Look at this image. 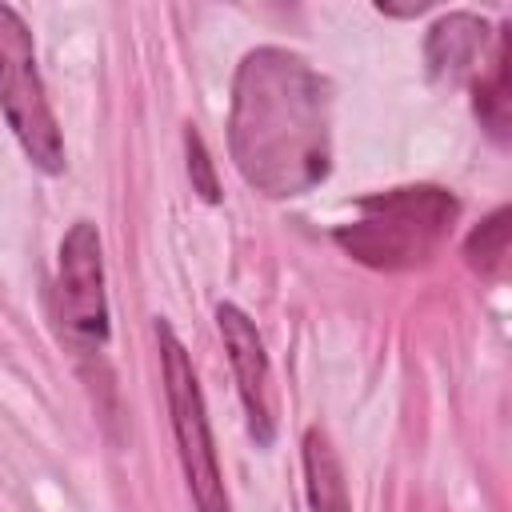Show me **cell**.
Here are the masks:
<instances>
[{"mask_svg":"<svg viewBox=\"0 0 512 512\" xmlns=\"http://www.w3.org/2000/svg\"><path fill=\"white\" fill-rule=\"evenodd\" d=\"M228 152L272 200L312 192L332 164V84L288 48H252L232 76Z\"/></svg>","mask_w":512,"mask_h":512,"instance_id":"1","label":"cell"},{"mask_svg":"<svg viewBox=\"0 0 512 512\" xmlns=\"http://www.w3.org/2000/svg\"><path fill=\"white\" fill-rule=\"evenodd\" d=\"M456 196L436 184H408L392 192L364 196L356 204V220L340 224L336 244L380 272H400L432 260L440 240L456 220Z\"/></svg>","mask_w":512,"mask_h":512,"instance_id":"2","label":"cell"},{"mask_svg":"<svg viewBox=\"0 0 512 512\" xmlns=\"http://www.w3.org/2000/svg\"><path fill=\"white\" fill-rule=\"evenodd\" d=\"M156 344H160V372H164V400H168V416H172V436H176V452H180V468H184L192 504H196V512H232L192 356L168 320H156Z\"/></svg>","mask_w":512,"mask_h":512,"instance_id":"3","label":"cell"},{"mask_svg":"<svg viewBox=\"0 0 512 512\" xmlns=\"http://www.w3.org/2000/svg\"><path fill=\"white\" fill-rule=\"evenodd\" d=\"M0 112L12 128V136L20 140L24 156L48 172L60 176L64 172V140L52 116V104L44 96L40 72H36V48H32V32L20 20V12L12 4H0Z\"/></svg>","mask_w":512,"mask_h":512,"instance_id":"4","label":"cell"},{"mask_svg":"<svg viewBox=\"0 0 512 512\" xmlns=\"http://www.w3.org/2000/svg\"><path fill=\"white\" fill-rule=\"evenodd\" d=\"M52 308H56L60 336L80 356H96L108 344L104 256H100V232L92 220H76L60 240Z\"/></svg>","mask_w":512,"mask_h":512,"instance_id":"5","label":"cell"},{"mask_svg":"<svg viewBox=\"0 0 512 512\" xmlns=\"http://www.w3.org/2000/svg\"><path fill=\"white\" fill-rule=\"evenodd\" d=\"M216 324H220V336H224V348L236 372V392L248 416V432L260 448H268L276 440V396H272V368H268L264 340L236 304H220Z\"/></svg>","mask_w":512,"mask_h":512,"instance_id":"6","label":"cell"},{"mask_svg":"<svg viewBox=\"0 0 512 512\" xmlns=\"http://www.w3.org/2000/svg\"><path fill=\"white\" fill-rule=\"evenodd\" d=\"M488 24L476 12H448L428 28L424 64L436 84H472L488 64ZM496 44V40H492Z\"/></svg>","mask_w":512,"mask_h":512,"instance_id":"7","label":"cell"},{"mask_svg":"<svg viewBox=\"0 0 512 512\" xmlns=\"http://www.w3.org/2000/svg\"><path fill=\"white\" fill-rule=\"evenodd\" d=\"M508 32L512 28L500 24L492 56H488L484 72L472 80V108L496 144H508V116H512V104H508Z\"/></svg>","mask_w":512,"mask_h":512,"instance_id":"8","label":"cell"},{"mask_svg":"<svg viewBox=\"0 0 512 512\" xmlns=\"http://www.w3.org/2000/svg\"><path fill=\"white\" fill-rule=\"evenodd\" d=\"M304 484H308L312 512H352L348 488H344V468H340V456L324 428L304 432Z\"/></svg>","mask_w":512,"mask_h":512,"instance_id":"9","label":"cell"},{"mask_svg":"<svg viewBox=\"0 0 512 512\" xmlns=\"http://www.w3.org/2000/svg\"><path fill=\"white\" fill-rule=\"evenodd\" d=\"M464 256L480 276H500L508 260V208H496L488 220H480V228H472V236L464 240Z\"/></svg>","mask_w":512,"mask_h":512,"instance_id":"10","label":"cell"},{"mask_svg":"<svg viewBox=\"0 0 512 512\" xmlns=\"http://www.w3.org/2000/svg\"><path fill=\"white\" fill-rule=\"evenodd\" d=\"M184 156H188V176H192V188L200 192V200L216 204L220 200V184H216V168H212V156L200 140V132L188 124L184 128Z\"/></svg>","mask_w":512,"mask_h":512,"instance_id":"11","label":"cell"}]
</instances>
